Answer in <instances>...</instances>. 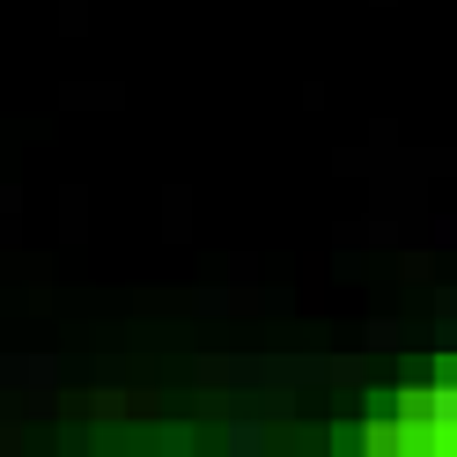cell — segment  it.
Wrapping results in <instances>:
<instances>
[{
  "mask_svg": "<svg viewBox=\"0 0 457 457\" xmlns=\"http://www.w3.org/2000/svg\"><path fill=\"white\" fill-rule=\"evenodd\" d=\"M228 450H237V457H259V450H266L259 420H237V428H228Z\"/></svg>",
  "mask_w": 457,
  "mask_h": 457,
  "instance_id": "cell-1",
  "label": "cell"
}]
</instances>
